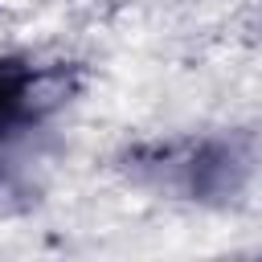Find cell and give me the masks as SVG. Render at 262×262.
<instances>
[{"mask_svg": "<svg viewBox=\"0 0 262 262\" xmlns=\"http://www.w3.org/2000/svg\"><path fill=\"white\" fill-rule=\"evenodd\" d=\"M258 139L246 131H205L151 139L123 151V172L172 201L188 205H229L258 172Z\"/></svg>", "mask_w": 262, "mask_h": 262, "instance_id": "obj_1", "label": "cell"}, {"mask_svg": "<svg viewBox=\"0 0 262 262\" xmlns=\"http://www.w3.org/2000/svg\"><path fill=\"white\" fill-rule=\"evenodd\" d=\"M82 86L70 61H37L29 53H0V151L45 127Z\"/></svg>", "mask_w": 262, "mask_h": 262, "instance_id": "obj_2", "label": "cell"}]
</instances>
